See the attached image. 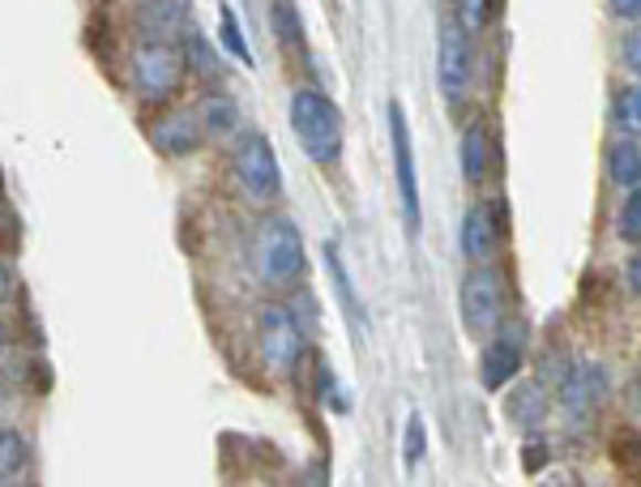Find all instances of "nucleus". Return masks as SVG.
Instances as JSON below:
<instances>
[{
    "mask_svg": "<svg viewBox=\"0 0 641 487\" xmlns=\"http://www.w3.org/2000/svg\"><path fill=\"white\" fill-rule=\"evenodd\" d=\"M291 129H295L300 150L317 162V167H329V162L343 159L347 133H343V112L334 107L329 95H320L313 86L295 91L291 95Z\"/></svg>",
    "mask_w": 641,
    "mask_h": 487,
    "instance_id": "nucleus-1",
    "label": "nucleus"
},
{
    "mask_svg": "<svg viewBox=\"0 0 641 487\" xmlns=\"http://www.w3.org/2000/svg\"><path fill=\"white\" fill-rule=\"evenodd\" d=\"M253 269L256 283L270 292H291L300 287L308 257H304V240L291 219H265L253 235Z\"/></svg>",
    "mask_w": 641,
    "mask_h": 487,
    "instance_id": "nucleus-2",
    "label": "nucleus"
},
{
    "mask_svg": "<svg viewBox=\"0 0 641 487\" xmlns=\"http://www.w3.org/2000/svg\"><path fill=\"white\" fill-rule=\"evenodd\" d=\"M185 52L180 43H162V39H141L128 52V86L141 103H167L180 95L185 86Z\"/></svg>",
    "mask_w": 641,
    "mask_h": 487,
    "instance_id": "nucleus-3",
    "label": "nucleus"
},
{
    "mask_svg": "<svg viewBox=\"0 0 641 487\" xmlns=\"http://www.w3.org/2000/svg\"><path fill=\"white\" fill-rule=\"evenodd\" d=\"M231 171H235V184L249 193L253 205H270L279 197V155L270 146L265 133H240L235 137V150H231Z\"/></svg>",
    "mask_w": 641,
    "mask_h": 487,
    "instance_id": "nucleus-4",
    "label": "nucleus"
},
{
    "mask_svg": "<svg viewBox=\"0 0 641 487\" xmlns=\"http://www.w3.org/2000/svg\"><path fill=\"white\" fill-rule=\"evenodd\" d=\"M256 347H261V363L274 377H291L295 363L304 356V325L295 321L287 304H270L256 317Z\"/></svg>",
    "mask_w": 641,
    "mask_h": 487,
    "instance_id": "nucleus-5",
    "label": "nucleus"
},
{
    "mask_svg": "<svg viewBox=\"0 0 641 487\" xmlns=\"http://www.w3.org/2000/svg\"><path fill=\"white\" fill-rule=\"evenodd\" d=\"M458 308H462V325L483 338V334H492L501 317H505V287H501V274L483 261L475 265L466 278H462V292H458Z\"/></svg>",
    "mask_w": 641,
    "mask_h": 487,
    "instance_id": "nucleus-6",
    "label": "nucleus"
},
{
    "mask_svg": "<svg viewBox=\"0 0 641 487\" xmlns=\"http://www.w3.org/2000/svg\"><path fill=\"white\" fill-rule=\"evenodd\" d=\"M522 351H526V329L522 325H496L480 359L483 390H505L513 377L522 372Z\"/></svg>",
    "mask_w": 641,
    "mask_h": 487,
    "instance_id": "nucleus-7",
    "label": "nucleus"
},
{
    "mask_svg": "<svg viewBox=\"0 0 641 487\" xmlns=\"http://www.w3.org/2000/svg\"><path fill=\"white\" fill-rule=\"evenodd\" d=\"M471 34L462 31L458 22H445L441 27V43H437V82H441V95L449 103H466V91H471Z\"/></svg>",
    "mask_w": 641,
    "mask_h": 487,
    "instance_id": "nucleus-8",
    "label": "nucleus"
},
{
    "mask_svg": "<svg viewBox=\"0 0 641 487\" xmlns=\"http://www.w3.org/2000/svg\"><path fill=\"white\" fill-rule=\"evenodd\" d=\"M389 137H393V171H398V193H402V214L411 235L419 231V176H416V150H411V129L398 103H389Z\"/></svg>",
    "mask_w": 641,
    "mask_h": 487,
    "instance_id": "nucleus-9",
    "label": "nucleus"
},
{
    "mask_svg": "<svg viewBox=\"0 0 641 487\" xmlns=\"http://www.w3.org/2000/svg\"><path fill=\"white\" fill-rule=\"evenodd\" d=\"M201 116L189 112V107H171V112H162L150 120V141H155V150L167 155V159H185L192 155L197 146H201Z\"/></svg>",
    "mask_w": 641,
    "mask_h": 487,
    "instance_id": "nucleus-10",
    "label": "nucleus"
},
{
    "mask_svg": "<svg viewBox=\"0 0 641 487\" xmlns=\"http://www.w3.org/2000/svg\"><path fill=\"white\" fill-rule=\"evenodd\" d=\"M189 22H192L189 0H141L137 4V31H141V39L176 43V39L189 34Z\"/></svg>",
    "mask_w": 641,
    "mask_h": 487,
    "instance_id": "nucleus-11",
    "label": "nucleus"
},
{
    "mask_svg": "<svg viewBox=\"0 0 641 487\" xmlns=\"http://www.w3.org/2000/svg\"><path fill=\"white\" fill-rule=\"evenodd\" d=\"M603 390H608V381H603L599 368H574V372L565 377V385H560V406H565L569 423L590 420L595 406H599V398H603Z\"/></svg>",
    "mask_w": 641,
    "mask_h": 487,
    "instance_id": "nucleus-12",
    "label": "nucleus"
},
{
    "mask_svg": "<svg viewBox=\"0 0 641 487\" xmlns=\"http://www.w3.org/2000/svg\"><path fill=\"white\" fill-rule=\"evenodd\" d=\"M496 210L480 201V205H471L466 210V219H462V253L471 265H483V261L496 253Z\"/></svg>",
    "mask_w": 641,
    "mask_h": 487,
    "instance_id": "nucleus-13",
    "label": "nucleus"
},
{
    "mask_svg": "<svg viewBox=\"0 0 641 487\" xmlns=\"http://www.w3.org/2000/svg\"><path fill=\"white\" fill-rule=\"evenodd\" d=\"M197 116H201V133L214 137V141L240 137V107H235V98L223 95V91H210V95L201 98Z\"/></svg>",
    "mask_w": 641,
    "mask_h": 487,
    "instance_id": "nucleus-14",
    "label": "nucleus"
},
{
    "mask_svg": "<svg viewBox=\"0 0 641 487\" xmlns=\"http://www.w3.org/2000/svg\"><path fill=\"white\" fill-rule=\"evenodd\" d=\"M31 466V445L18 427H0V484H18Z\"/></svg>",
    "mask_w": 641,
    "mask_h": 487,
    "instance_id": "nucleus-15",
    "label": "nucleus"
},
{
    "mask_svg": "<svg viewBox=\"0 0 641 487\" xmlns=\"http://www.w3.org/2000/svg\"><path fill=\"white\" fill-rule=\"evenodd\" d=\"M547 415V393L539 381H526V385H517L509 398V420L517 427H539Z\"/></svg>",
    "mask_w": 641,
    "mask_h": 487,
    "instance_id": "nucleus-16",
    "label": "nucleus"
},
{
    "mask_svg": "<svg viewBox=\"0 0 641 487\" xmlns=\"http://www.w3.org/2000/svg\"><path fill=\"white\" fill-rule=\"evenodd\" d=\"M487 162H492V150H487V129L483 125H471L462 133V176L471 184H480L487 176Z\"/></svg>",
    "mask_w": 641,
    "mask_h": 487,
    "instance_id": "nucleus-17",
    "label": "nucleus"
},
{
    "mask_svg": "<svg viewBox=\"0 0 641 487\" xmlns=\"http://www.w3.org/2000/svg\"><path fill=\"white\" fill-rule=\"evenodd\" d=\"M180 52H185V65H189L197 77H206V82H219V77H223V65H219L214 47L206 43V34L189 31L185 34V43H180Z\"/></svg>",
    "mask_w": 641,
    "mask_h": 487,
    "instance_id": "nucleus-18",
    "label": "nucleus"
},
{
    "mask_svg": "<svg viewBox=\"0 0 641 487\" xmlns=\"http://www.w3.org/2000/svg\"><path fill=\"white\" fill-rule=\"evenodd\" d=\"M270 27H274L279 43H283L287 52H300V47H304V22H300V9H295L291 0H274V4H270Z\"/></svg>",
    "mask_w": 641,
    "mask_h": 487,
    "instance_id": "nucleus-19",
    "label": "nucleus"
},
{
    "mask_svg": "<svg viewBox=\"0 0 641 487\" xmlns=\"http://www.w3.org/2000/svg\"><path fill=\"white\" fill-rule=\"evenodd\" d=\"M608 176L616 180V184H624V189H638L641 184V150L633 146V137L620 141V146H611Z\"/></svg>",
    "mask_w": 641,
    "mask_h": 487,
    "instance_id": "nucleus-20",
    "label": "nucleus"
},
{
    "mask_svg": "<svg viewBox=\"0 0 641 487\" xmlns=\"http://www.w3.org/2000/svg\"><path fill=\"white\" fill-rule=\"evenodd\" d=\"M611 116H616V129L624 137H641V86L620 91L616 103H611Z\"/></svg>",
    "mask_w": 641,
    "mask_h": 487,
    "instance_id": "nucleus-21",
    "label": "nucleus"
},
{
    "mask_svg": "<svg viewBox=\"0 0 641 487\" xmlns=\"http://www.w3.org/2000/svg\"><path fill=\"white\" fill-rule=\"evenodd\" d=\"M219 27H223V43H227V52L231 56H240V65H249L253 68V47H249V39H244V31H240V22H235V9L231 4H223L219 9Z\"/></svg>",
    "mask_w": 641,
    "mask_h": 487,
    "instance_id": "nucleus-22",
    "label": "nucleus"
},
{
    "mask_svg": "<svg viewBox=\"0 0 641 487\" xmlns=\"http://www.w3.org/2000/svg\"><path fill=\"white\" fill-rule=\"evenodd\" d=\"M453 22H458L466 34L487 31V22H492V0H453Z\"/></svg>",
    "mask_w": 641,
    "mask_h": 487,
    "instance_id": "nucleus-23",
    "label": "nucleus"
},
{
    "mask_svg": "<svg viewBox=\"0 0 641 487\" xmlns=\"http://www.w3.org/2000/svg\"><path fill=\"white\" fill-rule=\"evenodd\" d=\"M616 227H620V240H629V244H641V184L629 197H624Z\"/></svg>",
    "mask_w": 641,
    "mask_h": 487,
    "instance_id": "nucleus-24",
    "label": "nucleus"
},
{
    "mask_svg": "<svg viewBox=\"0 0 641 487\" xmlns=\"http://www.w3.org/2000/svg\"><path fill=\"white\" fill-rule=\"evenodd\" d=\"M611 462L616 466H624V470H641V436L638 432H616V441H611Z\"/></svg>",
    "mask_w": 641,
    "mask_h": 487,
    "instance_id": "nucleus-25",
    "label": "nucleus"
},
{
    "mask_svg": "<svg viewBox=\"0 0 641 487\" xmlns=\"http://www.w3.org/2000/svg\"><path fill=\"white\" fill-rule=\"evenodd\" d=\"M423 462V415H411L407 420V466H419Z\"/></svg>",
    "mask_w": 641,
    "mask_h": 487,
    "instance_id": "nucleus-26",
    "label": "nucleus"
},
{
    "mask_svg": "<svg viewBox=\"0 0 641 487\" xmlns=\"http://www.w3.org/2000/svg\"><path fill=\"white\" fill-rule=\"evenodd\" d=\"M624 65H629L641 77V31L624 34Z\"/></svg>",
    "mask_w": 641,
    "mask_h": 487,
    "instance_id": "nucleus-27",
    "label": "nucleus"
},
{
    "mask_svg": "<svg viewBox=\"0 0 641 487\" xmlns=\"http://www.w3.org/2000/svg\"><path fill=\"white\" fill-rule=\"evenodd\" d=\"M608 4H611V13L624 18V22H638L641 18V0H608Z\"/></svg>",
    "mask_w": 641,
    "mask_h": 487,
    "instance_id": "nucleus-28",
    "label": "nucleus"
},
{
    "mask_svg": "<svg viewBox=\"0 0 641 487\" xmlns=\"http://www.w3.org/2000/svg\"><path fill=\"white\" fill-rule=\"evenodd\" d=\"M629 287L641 295V257H633L629 261Z\"/></svg>",
    "mask_w": 641,
    "mask_h": 487,
    "instance_id": "nucleus-29",
    "label": "nucleus"
},
{
    "mask_svg": "<svg viewBox=\"0 0 641 487\" xmlns=\"http://www.w3.org/2000/svg\"><path fill=\"white\" fill-rule=\"evenodd\" d=\"M4 295H9V269L0 265V299H4Z\"/></svg>",
    "mask_w": 641,
    "mask_h": 487,
    "instance_id": "nucleus-30",
    "label": "nucleus"
},
{
    "mask_svg": "<svg viewBox=\"0 0 641 487\" xmlns=\"http://www.w3.org/2000/svg\"><path fill=\"white\" fill-rule=\"evenodd\" d=\"M4 347H9V329H4V321H0V356H4Z\"/></svg>",
    "mask_w": 641,
    "mask_h": 487,
    "instance_id": "nucleus-31",
    "label": "nucleus"
}]
</instances>
